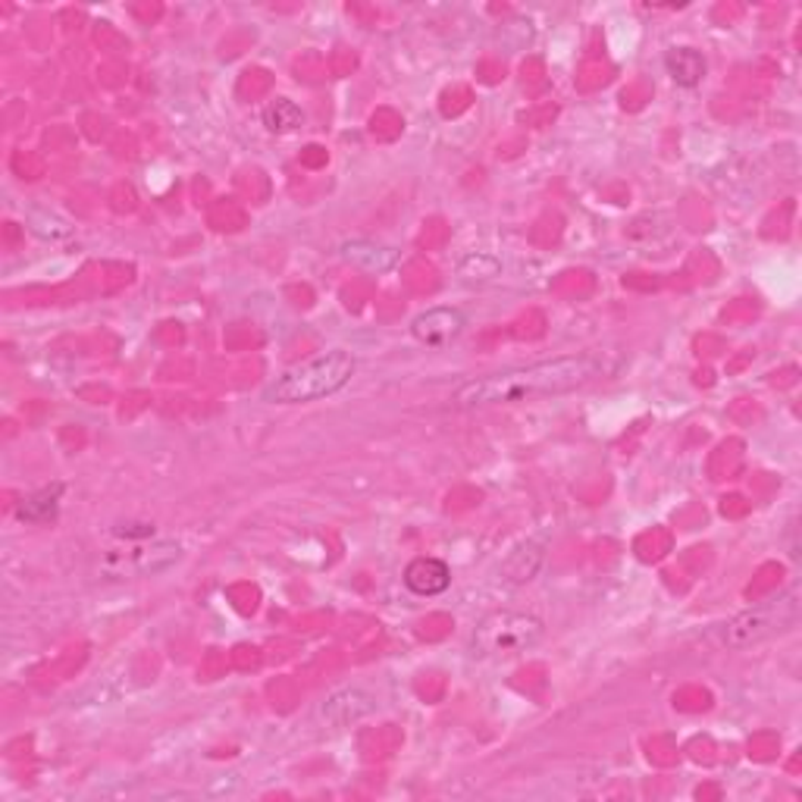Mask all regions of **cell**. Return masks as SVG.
<instances>
[{"label": "cell", "instance_id": "obj_1", "mask_svg": "<svg viewBox=\"0 0 802 802\" xmlns=\"http://www.w3.org/2000/svg\"><path fill=\"white\" fill-rule=\"evenodd\" d=\"M602 377V361L596 354H565L539 364L511 367L486 377H474L455 389L461 408H490L514 401L539 399V395H565Z\"/></svg>", "mask_w": 802, "mask_h": 802}, {"label": "cell", "instance_id": "obj_2", "mask_svg": "<svg viewBox=\"0 0 802 802\" xmlns=\"http://www.w3.org/2000/svg\"><path fill=\"white\" fill-rule=\"evenodd\" d=\"M351 373H354V358L348 351H327L276 377V383L267 389L264 399L274 404H308V401L329 399L339 389H346Z\"/></svg>", "mask_w": 802, "mask_h": 802}, {"label": "cell", "instance_id": "obj_3", "mask_svg": "<svg viewBox=\"0 0 802 802\" xmlns=\"http://www.w3.org/2000/svg\"><path fill=\"white\" fill-rule=\"evenodd\" d=\"M796 620H800V593H796V589H786L784 596L762 602V605H755V608L740 611L737 618H730L728 624H724V646H730V649H747V646H755V642H762V639L784 634Z\"/></svg>", "mask_w": 802, "mask_h": 802}, {"label": "cell", "instance_id": "obj_4", "mask_svg": "<svg viewBox=\"0 0 802 802\" xmlns=\"http://www.w3.org/2000/svg\"><path fill=\"white\" fill-rule=\"evenodd\" d=\"M539 639H543V620L502 608L476 624L474 649L476 656H521L529 652Z\"/></svg>", "mask_w": 802, "mask_h": 802}, {"label": "cell", "instance_id": "obj_5", "mask_svg": "<svg viewBox=\"0 0 802 802\" xmlns=\"http://www.w3.org/2000/svg\"><path fill=\"white\" fill-rule=\"evenodd\" d=\"M461 332H464V313L457 308H430L418 313L411 323V336L426 348L449 346Z\"/></svg>", "mask_w": 802, "mask_h": 802}, {"label": "cell", "instance_id": "obj_6", "mask_svg": "<svg viewBox=\"0 0 802 802\" xmlns=\"http://www.w3.org/2000/svg\"><path fill=\"white\" fill-rule=\"evenodd\" d=\"M404 586L414 593V596H442L449 586H452V567L445 565L442 558L433 555H420L411 565L404 567Z\"/></svg>", "mask_w": 802, "mask_h": 802}, {"label": "cell", "instance_id": "obj_7", "mask_svg": "<svg viewBox=\"0 0 802 802\" xmlns=\"http://www.w3.org/2000/svg\"><path fill=\"white\" fill-rule=\"evenodd\" d=\"M342 260L364 270V274H389L399 267V251L392 245H380V241H367V238H354L342 245Z\"/></svg>", "mask_w": 802, "mask_h": 802}, {"label": "cell", "instance_id": "obj_8", "mask_svg": "<svg viewBox=\"0 0 802 802\" xmlns=\"http://www.w3.org/2000/svg\"><path fill=\"white\" fill-rule=\"evenodd\" d=\"M377 711V699L364 690H342V693H332L323 702V721H329L332 728H348V724H354V721H361L367 714H373Z\"/></svg>", "mask_w": 802, "mask_h": 802}, {"label": "cell", "instance_id": "obj_9", "mask_svg": "<svg viewBox=\"0 0 802 802\" xmlns=\"http://www.w3.org/2000/svg\"><path fill=\"white\" fill-rule=\"evenodd\" d=\"M665 66L680 89H696L706 75V56L699 54L696 48H675L665 56Z\"/></svg>", "mask_w": 802, "mask_h": 802}, {"label": "cell", "instance_id": "obj_10", "mask_svg": "<svg viewBox=\"0 0 802 802\" xmlns=\"http://www.w3.org/2000/svg\"><path fill=\"white\" fill-rule=\"evenodd\" d=\"M60 495H63L60 483H54V486H48V490H41V493L35 495H29V498L19 505V517H22L25 524H48L56 514Z\"/></svg>", "mask_w": 802, "mask_h": 802}, {"label": "cell", "instance_id": "obj_11", "mask_svg": "<svg viewBox=\"0 0 802 802\" xmlns=\"http://www.w3.org/2000/svg\"><path fill=\"white\" fill-rule=\"evenodd\" d=\"M305 123V113L298 104L286 101V97H276L264 107V126L270 132H295V128Z\"/></svg>", "mask_w": 802, "mask_h": 802}, {"label": "cell", "instance_id": "obj_12", "mask_svg": "<svg viewBox=\"0 0 802 802\" xmlns=\"http://www.w3.org/2000/svg\"><path fill=\"white\" fill-rule=\"evenodd\" d=\"M179 546H173V543H154V546L142 548L138 555H135V570L138 574H161L166 570L169 565H176L179 562Z\"/></svg>", "mask_w": 802, "mask_h": 802}, {"label": "cell", "instance_id": "obj_13", "mask_svg": "<svg viewBox=\"0 0 802 802\" xmlns=\"http://www.w3.org/2000/svg\"><path fill=\"white\" fill-rule=\"evenodd\" d=\"M498 270H502L498 257L486 255V251H474V255H467L457 264V274L464 276V279H480V282L498 276Z\"/></svg>", "mask_w": 802, "mask_h": 802}]
</instances>
